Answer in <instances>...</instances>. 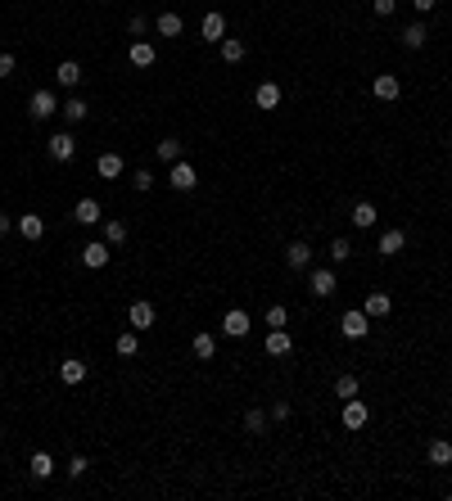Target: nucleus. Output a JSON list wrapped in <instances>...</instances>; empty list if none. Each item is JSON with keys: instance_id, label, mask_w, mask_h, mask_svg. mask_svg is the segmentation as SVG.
I'll list each match as a JSON object with an SVG mask.
<instances>
[{"instance_id": "nucleus-34", "label": "nucleus", "mask_w": 452, "mask_h": 501, "mask_svg": "<svg viewBox=\"0 0 452 501\" xmlns=\"http://www.w3.org/2000/svg\"><path fill=\"white\" fill-rule=\"evenodd\" d=\"M159 158H163V163H177V158H181V140H177V136L159 140Z\"/></svg>"}, {"instance_id": "nucleus-19", "label": "nucleus", "mask_w": 452, "mask_h": 501, "mask_svg": "<svg viewBox=\"0 0 452 501\" xmlns=\"http://www.w3.org/2000/svg\"><path fill=\"white\" fill-rule=\"evenodd\" d=\"M73 217L82 221V226H95V221H100V199H77V208H73Z\"/></svg>"}, {"instance_id": "nucleus-2", "label": "nucleus", "mask_w": 452, "mask_h": 501, "mask_svg": "<svg viewBox=\"0 0 452 501\" xmlns=\"http://www.w3.org/2000/svg\"><path fill=\"white\" fill-rule=\"evenodd\" d=\"M27 113H32L36 122L54 118V113H59V100H54V91H32V100H27Z\"/></svg>"}, {"instance_id": "nucleus-17", "label": "nucleus", "mask_w": 452, "mask_h": 501, "mask_svg": "<svg viewBox=\"0 0 452 501\" xmlns=\"http://www.w3.org/2000/svg\"><path fill=\"white\" fill-rule=\"evenodd\" d=\"M199 32H204V41H222V36H226V18L222 14H217V9H213V14H204V23H199Z\"/></svg>"}, {"instance_id": "nucleus-13", "label": "nucleus", "mask_w": 452, "mask_h": 501, "mask_svg": "<svg viewBox=\"0 0 452 501\" xmlns=\"http://www.w3.org/2000/svg\"><path fill=\"white\" fill-rule=\"evenodd\" d=\"M362 312H367L371 321H380V316H389V312H393L389 294H380V289H371V294H367V303H362Z\"/></svg>"}, {"instance_id": "nucleus-39", "label": "nucleus", "mask_w": 452, "mask_h": 501, "mask_svg": "<svg viewBox=\"0 0 452 501\" xmlns=\"http://www.w3.org/2000/svg\"><path fill=\"white\" fill-rule=\"evenodd\" d=\"M127 32H131V36H145V32H150V18H145V14H131Z\"/></svg>"}, {"instance_id": "nucleus-24", "label": "nucleus", "mask_w": 452, "mask_h": 501, "mask_svg": "<svg viewBox=\"0 0 452 501\" xmlns=\"http://www.w3.org/2000/svg\"><path fill=\"white\" fill-rule=\"evenodd\" d=\"M425 456H430V465H452V442L448 438H435L425 447Z\"/></svg>"}, {"instance_id": "nucleus-21", "label": "nucleus", "mask_w": 452, "mask_h": 501, "mask_svg": "<svg viewBox=\"0 0 452 501\" xmlns=\"http://www.w3.org/2000/svg\"><path fill=\"white\" fill-rule=\"evenodd\" d=\"M376 217H380L376 204H367V199H362V204H353V217H349V221H353L358 230H371V226H376Z\"/></svg>"}, {"instance_id": "nucleus-16", "label": "nucleus", "mask_w": 452, "mask_h": 501, "mask_svg": "<svg viewBox=\"0 0 452 501\" xmlns=\"http://www.w3.org/2000/svg\"><path fill=\"white\" fill-rule=\"evenodd\" d=\"M95 172H100L104 181H113V177H122V154H113V149H104L100 158H95Z\"/></svg>"}, {"instance_id": "nucleus-28", "label": "nucleus", "mask_w": 452, "mask_h": 501, "mask_svg": "<svg viewBox=\"0 0 452 501\" xmlns=\"http://www.w3.org/2000/svg\"><path fill=\"white\" fill-rule=\"evenodd\" d=\"M425 23H411V27H402V45H407V50H421V45H425Z\"/></svg>"}, {"instance_id": "nucleus-26", "label": "nucleus", "mask_w": 452, "mask_h": 501, "mask_svg": "<svg viewBox=\"0 0 452 501\" xmlns=\"http://www.w3.org/2000/svg\"><path fill=\"white\" fill-rule=\"evenodd\" d=\"M127 59L136 63V68H150V63H154V45H150V41H131Z\"/></svg>"}, {"instance_id": "nucleus-7", "label": "nucleus", "mask_w": 452, "mask_h": 501, "mask_svg": "<svg viewBox=\"0 0 452 501\" xmlns=\"http://www.w3.org/2000/svg\"><path fill=\"white\" fill-rule=\"evenodd\" d=\"M222 334H226V339H245V334H249V312L231 307V312L222 316Z\"/></svg>"}, {"instance_id": "nucleus-20", "label": "nucleus", "mask_w": 452, "mask_h": 501, "mask_svg": "<svg viewBox=\"0 0 452 501\" xmlns=\"http://www.w3.org/2000/svg\"><path fill=\"white\" fill-rule=\"evenodd\" d=\"M154 32H159V36H181V32H186V23H181V14H172V9H168V14L154 18Z\"/></svg>"}, {"instance_id": "nucleus-30", "label": "nucleus", "mask_w": 452, "mask_h": 501, "mask_svg": "<svg viewBox=\"0 0 452 501\" xmlns=\"http://www.w3.org/2000/svg\"><path fill=\"white\" fill-rule=\"evenodd\" d=\"M64 118H68V127H77V122H86V100H82V95H73V100L64 104Z\"/></svg>"}, {"instance_id": "nucleus-23", "label": "nucleus", "mask_w": 452, "mask_h": 501, "mask_svg": "<svg viewBox=\"0 0 452 501\" xmlns=\"http://www.w3.org/2000/svg\"><path fill=\"white\" fill-rule=\"evenodd\" d=\"M59 380H64V384H82V380H86V361L64 357V361H59Z\"/></svg>"}, {"instance_id": "nucleus-29", "label": "nucleus", "mask_w": 452, "mask_h": 501, "mask_svg": "<svg viewBox=\"0 0 452 501\" xmlns=\"http://www.w3.org/2000/svg\"><path fill=\"white\" fill-rule=\"evenodd\" d=\"M290 348H294V343H290V334H285V330H272V334H267V352H272V357H285Z\"/></svg>"}, {"instance_id": "nucleus-22", "label": "nucleus", "mask_w": 452, "mask_h": 501, "mask_svg": "<svg viewBox=\"0 0 452 501\" xmlns=\"http://www.w3.org/2000/svg\"><path fill=\"white\" fill-rule=\"evenodd\" d=\"M18 235H23V239H41L45 235V217L23 213V217H18Z\"/></svg>"}, {"instance_id": "nucleus-9", "label": "nucleus", "mask_w": 452, "mask_h": 501, "mask_svg": "<svg viewBox=\"0 0 452 501\" xmlns=\"http://www.w3.org/2000/svg\"><path fill=\"white\" fill-rule=\"evenodd\" d=\"M371 95H376V100H398L402 95V82L393 73H380L376 82H371Z\"/></svg>"}, {"instance_id": "nucleus-45", "label": "nucleus", "mask_w": 452, "mask_h": 501, "mask_svg": "<svg viewBox=\"0 0 452 501\" xmlns=\"http://www.w3.org/2000/svg\"><path fill=\"white\" fill-rule=\"evenodd\" d=\"M0 235H9V213H0Z\"/></svg>"}, {"instance_id": "nucleus-46", "label": "nucleus", "mask_w": 452, "mask_h": 501, "mask_svg": "<svg viewBox=\"0 0 452 501\" xmlns=\"http://www.w3.org/2000/svg\"><path fill=\"white\" fill-rule=\"evenodd\" d=\"M100 5H109V0H100Z\"/></svg>"}, {"instance_id": "nucleus-15", "label": "nucleus", "mask_w": 452, "mask_h": 501, "mask_svg": "<svg viewBox=\"0 0 452 501\" xmlns=\"http://www.w3.org/2000/svg\"><path fill=\"white\" fill-rule=\"evenodd\" d=\"M254 104H258V109H281V86H276V82H258Z\"/></svg>"}, {"instance_id": "nucleus-12", "label": "nucleus", "mask_w": 452, "mask_h": 501, "mask_svg": "<svg viewBox=\"0 0 452 501\" xmlns=\"http://www.w3.org/2000/svg\"><path fill=\"white\" fill-rule=\"evenodd\" d=\"M307 285H312L316 298H330L335 294V271H330V267H316V271L307 276Z\"/></svg>"}, {"instance_id": "nucleus-31", "label": "nucleus", "mask_w": 452, "mask_h": 501, "mask_svg": "<svg viewBox=\"0 0 452 501\" xmlns=\"http://www.w3.org/2000/svg\"><path fill=\"white\" fill-rule=\"evenodd\" d=\"M335 398H358V375H340V380H335Z\"/></svg>"}, {"instance_id": "nucleus-44", "label": "nucleus", "mask_w": 452, "mask_h": 501, "mask_svg": "<svg viewBox=\"0 0 452 501\" xmlns=\"http://www.w3.org/2000/svg\"><path fill=\"white\" fill-rule=\"evenodd\" d=\"M411 5H416V9H421V14H430V9H435V5H439V0H411Z\"/></svg>"}, {"instance_id": "nucleus-3", "label": "nucleus", "mask_w": 452, "mask_h": 501, "mask_svg": "<svg viewBox=\"0 0 452 501\" xmlns=\"http://www.w3.org/2000/svg\"><path fill=\"white\" fill-rule=\"evenodd\" d=\"M45 149H50V158H54V163H73V154H77L73 131H54V136L45 140Z\"/></svg>"}, {"instance_id": "nucleus-35", "label": "nucleus", "mask_w": 452, "mask_h": 501, "mask_svg": "<svg viewBox=\"0 0 452 501\" xmlns=\"http://www.w3.org/2000/svg\"><path fill=\"white\" fill-rule=\"evenodd\" d=\"M330 257H335V262H349V257H353V244H349V239H330Z\"/></svg>"}, {"instance_id": "nucleus-25", "label": "nucleus", "mask_w": 452, "mask_h": 501, "mask_svg": "<svg viewBox=\"0 0 452 501\" xmlns=\"http://www.w3.org/2000/svg\"><path fill=\"white\" fill-rule=\"evenodd\" d=\"M190 352H195L199 361H213V352H217V339H213V334H195V339H190Z\"/></svg>"}, {"instance_id": "nucleus-5", "label": "nucleus", "mask_w": 452, "mask_h": 501, "mask_svg": "<svg viewBox=\"0 0 452 501\" xmlns=\"http://www.w3.org/2000/svg\"><path fill=\"white\" fill-rule=\"evenodd\" d=\"M127 325H131V330H154V303L136 298V303L127 307Z\"/></svg>"}, {"instance_id": "nucleus-11", "label": "nucleus", "mask_w": 452, "mask_h": 501, "mask_svg": "<svg viewBox=\"0 0 452 501\" xmlns=\"http://www.w3.org/2000/svg\"><path fill=\"white\" fill-rule=\"evenodd\" d=\"M402 244H407V230H384L380 244H376V253H380V257H398Z\"/></svg>"}, {"instance_id": "nucleus-38", "label": "nucleus", "mask_w": 452, "mask_h": 501, "mask_svg": "<svg viewBox=\"0 0 452 501\" xmlns=\"http://www.w3.org/2000/svg\"><path fill=\"white\" fill-rule=\"evenodd\" d=\"M131 186H136L140 195H145V190L154 186V172H145V167H140V172H131Z\"/></svg>"}, {"instance_id": "nucleus-1", "label": "nucleus", "mask_w": 452, "mask_h": 501, "mask_svg": "<svg viewBox=\"0 0 452 501\" xmlns=\"http://www.w3.org/2000/svg\"><path fill=\"white\" fill-rule=\"evenodd\" d=\"M340 330H344V339H367L371 334V316L362 312V307H353V312L340 316Z\"/></svg>"}, {"instance_id": "nucleus-14", "label": "nucleus", "mask_w": 452, "mask_h": 501, "mask_svg": "<svg viewBox=\"0 0 452 501\" xmlns=\"http://www.w3.org/2000/svg\"><path fill=\"white\" fill-rule=\"evenodd\" d=\"M217 50H222V63H245L249 45L240 41V36H222V41H217Z\"/></svg>"}, {"instance_id": "nucleus-36", "label": "nucleus", "mask_w": 452, "mask_h": 501, "mask_svg": "<svg viewBox=\"0 0 452 501\" xmlns=\"http://www.w3.org/2000/svg\"><path fill=\"white\" fill-rule=\"evenodd\" d=\"M245 429H249V433H263V429H267V416H263L258 407H254V411H245Z\"/></svg>"}, {"instance_id": "nucleus-40", "label": "nucleus", "mask_w": 452, "mask_h": 501, "mask_svg": "<svg viewBox=\"0 0 452 501\" xmlns=\"http://www.w3.org/2000/svg\"><path fill=\"white\" fill-rule=\"evenodd\" d=\"M371 9H376V18H389L398 9V0H371Z\"/></svg>"}, {"instance_id": "nucleus-6", "label": "nucleus", "mask_w": 452, "mask_h": 501, "mask_svg": "<svg viewBox=\"0 0 452 501\" xmlns=\"http://www.w3.org/2000/svg\"><path fill=\"white\" fill-rule=\"evenodd\" d=\"M172 190H181V195H186V190H195L199 186V177H195V167H190V163L186 158H177V163H172Z\"/></svg>"}, {"instance_id": "nucleus-18", "label": "nucleus", "mask_w": 452, "mask_h": 501, "mask_svg": "<svg viewBox=\"0 0 452 501\" xmlns=\"http://www.w3.org/2000/svg\"><path fill=\"white\" fill-rule=\"evenodd\" d=\"M54 82L68 86V91H73V86H82V63H77V59H64L59 68H54Z\"/></svg>"}, {"instance_id": "nucleus-27", "label": "nucleus", "mask_w": 452, "mask_h": 501, "mask_svg": "<svg viewBox=\"0 0 452 501\" xmlns=\"http://www.w3.org/2000/svg\"><path fill=\"white\" fill-rule=\"evenodd\" d=\"M27 465H32L36 479H50V474H54V456H50V451H32V461H27Z\"/></svg>"}, {"instance_id": "nucleus-8", "label": "nucleus", "mask_w": 452, "mask_h": 501, "mask_svg": "<svg viewBox=\"0 0 452 501\" xmlns=\"http://www.w3.org/2000/svg\"><path fill=\"white\" fill-rule=\"evenodd\" d=\"M285 267H290V271H307V267H312V248H307L303 239H294V244L285 248Z\"/></svg>"}, {"instance_id": "nucleus-4", "label": "nucleus", "mask_w": 452, "mask_h": 501, "mask_svg": "<svg viewBox=\"0 0 452 501\" xmlns=\"http://www.w3.org/2000/svg\"><path fill=\"white\" fill-rule=\"evenodd\" d=\"M82 267H91V271L109 267V239H91V244H82Z\"/></svg>"}, {"instance_id": "nucleus-43", "label": "nucleus", "mask_w": 452, "mask_h": 501, "mask_svg": "<svg viewBox=\"0 0 452 501\" xmlns=\"http://www.w3.org/2000/svg\"><path fill=\"white\" fill-rule=\"evenodd\" d=\"M272 420H290V402H276V407H272Z\"/></svg>"}, {"instance_id": "nucleus-41", "label": "nucleus", "mask_w": 452, "mask_h": 501, "mask_svg": "<svg viewBox=\"0 0 452 501\" xmlns=\"http://www.w3.org/2000/svg\"><path fill=\"white\" fill-rule=\"evenodd\" d=\"M86 470H91V461H86V456H73V461H68V474H73V479H82Z\"/></svg>"}, {"instance_id": "nucleus-33", "label": "nucleus", "mask_w": 452, "mask_h": 501, "mask_svg": "<svg viewBox=\"0 0 452 501\" xmlns=\"http://www.w3.org/2000/svg\"><path fill=\"white\" fill-rule=\"evenodd\" d=\"M140 330H127V334H118V357H136V348H140V339H136Z\"/></svg>"}, {"instance_id": "nucleus-42", "label": "nucleus", "mask_w": 452, "mask_h": 501, "mask_svg": "<svg viewBox=\"0 0 452 501\" xmlns=\"http://www.w3.org/2000/svg\"><path fill=\"white\" fill-rule=\"evenodd\" d=\"M14 68H18L14 54H0V77H14Z\"/></svg>"}, {"instance_id": "nucleus-10", "label": "nucleus", "mask_w": 452, "mask_h": 501, "mask_svg": "<svg viewBox=\"0 0 452 501\" xmlns=\"http://www.w3.org/2000/svg\"><path fill=\"white\" fill-rule=\"evenodd\" d=\"M367 420H371L367 402H358V398H349V402H344V429H362Z\"/></svg>"}, {"instance_id": "nucleus-32", "label": "nucleus", "mask_w": 452, "mask_h": 501, "mask_svg": "<svg viewBox=\"0 0 452 501\" xmlns=\"http://www.w3.org/2000/svg\"><path fill=\"white\" fill-rule=\"evenodd\" d=\"M104 239H109V248L127 244V221H109V226H104Z\"/></svg>"}, {"instance_id": "nucleus-37", "label": "nucleus", "mask_w": 452, "mask_h": 501, "mask_svg": "<svg viewBox=\"0 0 452 501\" xmlns=\"http://www.w3.org/2000/svg\"><path fill=\"white\" fill-rule=\"evenodd\" d=\"M285 321H290V312H285L281 303H276V307H267V325H272V330H285Z\"/></svg>"}]
</instances>
